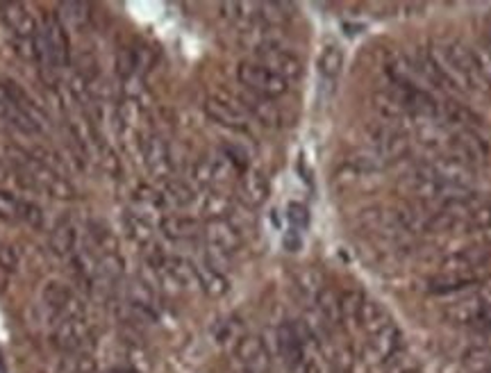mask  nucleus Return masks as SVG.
<instances>
[{
    "label": "nucleus",
    "instance_id": "8fccbe9b",
    "mask_svg": "<svg viewBox=\"0 0 491 373\" xmlns=\"http://www.w3.org/2000/svg\"><path fill=\"white\" fill-rule=\"evenodd\" d=\"M287 217H290L291 226L299 228V231L308 228V223H309L308 208H305V205H300V203H291L290 210H287Z\"/></svg>",
    "mask_w": 491,
    "mask_h": 373
},
{
    "label": "nucleus",
    "instance_id": "dca6fc26",
    "mask_svg": "<svg viewBox=\"0 0 491 373\" xmlns=\"http://www.w3.org/2000/svg\"><path fill=\"white\" fill-rule=\"evenodd\" d=\"M239 105L246 110V114L258 119L260 123L267 125V128H278V125L282 123L280 110H278V105L271 101V98H264L253 92H246L243 96H239Z\"/></svg>",
    "mask_w": 491,
    "mask_h": 373
},
{
    "label": "nucleus",
    "instance_id": "79ce46f5",
    "mask_svg": "<svg viewBox=\"0 0 491 373\" xmlns=\"http://www.w3.org/2000/svg\"><path fill=\"white\" fill-rule=\"evenodd\" d=\"M441 119H446L448 123H457V125H471L476 123V116L471 114V112L466 110L464 105H459V103L455 101H444L441 103Z\"/></svg>",
    "mask_w": 491,
    "mask_h": 373
},
{
    "label": "nucleus",
    "instance_id": "c03bdc74",
    "mask_svg": "<svg viewBox=\"0 0 491 373\" xmlns=\"http://www.w3.org/2000/svg\"><path fill=\"white\" fill-rule=\"evenodd\" d=\"M339 300H341V312H344V319H353V321H358V314L364 303V296L359 294V291L349 290V291H344V294H339Z\"/></svg>",
    "mask_w": 491,
    "mask_h": 373
},
{
    "label": "nucleus",
    "instance_id": "423d86ee",
    "mask_svg": "<svg viewBox=\"0 0 491 373\" xmlns=\"http://www.w3.org/2000/svg\"><path fill=\"white\" fill-rule=\"evenodd\" d=\"M89 326L87 319H60L53 326V346L62 353L75 355L84 350L89 341Z\"/></svg>",
    "mask_w": 491,
    "mask_h": 373
},
{
    "label": "nucleus",
    "instance_id": "37998d69",
    "mask_svg": "<svg viewBox=\"0 0 491 373\" xmlns=\"http://www.w3.org/2000/svg\"><path fill=\"white\" fill-rule=\"evenodd\" d=\"M19 221L28 223V226L34 228V231H42L44 228V210L39 208L37 203H33V201H21Z\"/></svg>",
    "mask_w": 491,
    "mask_h": 373
},
{
    "label": "nucleus",
    "instance_id": "20e7f679",
    "mask_svg": "<svg viewBox=\"0 0 491 373\" xmlns=\"http://www.w3.org/2000/svg\"><path fill=\"white\" fill-rule=\"evenodd\" d=\"M205 114L210 116L214 123L223 125V128L237 130V133H249L250 116L246 114L241 105L232 98L223 96V93H211L205 98Z\"/></svg>",
    "mask_w": 491,
    "mask_h": 373
},
{
    "label": "nucleus",
    "instance_id": "a19ab883",
    "mask_svg": "<svg viewBox=\"0 0 491 373\" xmlns=\"http://www.w3.org/2000/svg\"><path fill=\"white\" fill-rule=\"evenodd\" d=\"M464 231L466 232H486L491 231V203H482L480 208L473 210L466 219H464Z\"/></svg>",
    "mask_w": 491,
    "mask_h": 373
},
{
    "label": "nucleus",
    "instance_id": "2eb2a0df",
    "mask_svg": "<svg viewBox=\"0 0 491 373\" xmlns=\"http://www.w3.org/2000/svg\"><path fill=\"white\" fill-rule=\"evenodd\" d=\"M143 164L151 171L155 178L169 180L171 171H173V162H171V151L169 143L162 137H148L142 146Z\"/></svg>",
    "mask_w": 491,
    "mask_h": 373
},
{
    "label": "nucleus",
    "instance_id": "9d476101",
    "mask_svg": "<svg viewBox=\"0 0 491 373\" xmlns=\"http://www.w3.org/2000/svg\"><path fill=\"white\" fill-rule=\"evenodd\" d=\"M202 235H205L207 246L230 255V258L241 249V232L230 219H207V223L202 226Z\"/></svg>",
    "mask_w": 491,
    "mask_h": 373
},
{
    "label": "nucleus",
    "instance_id": "2f4dec72",
    "mask_svg": "<svg viewBox=\"0 0 491 373\" xmlns=\"http://www.w3.org/2000/svg\"><path fill=\"white\" fill-rule=\"evenodd\" d=\"M344 69V51L337 44H326L319 55V74L328 80H335Z\"/></svg>",
    "mask_w": 491,
    "mask_h": 373
},
{
    "label": "nucleus",
    "instance_id": "c85d7f7f",
    "mask_svg": "<svg viewBox=\"0 0 491 373\" xmlns=\"http://www.w3.org/2000/svg\"><path fill=\"white\" fill-rule=\"evenodd\" d=\"M317 308H319V314H321L323 323H326L328 328L341 326V321H344V312H341V300L337 291H332L330 287H323L321 294L317 296Z\"/></svg>",
    "mask_w": 491,
    "mask_h": 373
},
{
    "label": "nucleus",
    "instance_id": "f3484780",
    "mask_svg": "<svg viewBox=\"0 0 491 373\" xmlns=\"http://www.w3.org/2000/svg\"><path fill=\"white\" fill-rule=\"evenodd\" d=\"M239 199L246 208H260L269 199V182L260 171L246 169L239 178Z\"/></svg>",
    "mask_w": 491,
    "mask_h": 373
},
{
    "label": "nucleus",
    "instance_id": "f8f14e48",
    "mask_svg": "<svg viewBox=\"0 0 491 373\" xmlns=\"http://www.w3.org/2000/svg\"><path fill=\"white\" fill-rule=\"evenodd\" d=\"M0 21L16 39H34L39 33L37 19L24 3H0Z\"/></svg>",
    "mask_w": 491,
    "mask_h": 373
},
{
    "label": "nucleus",
    "instance_id": "c756f323",
    "mask_svg": "<svg viewBox=\"0 0 491 373\" xmlns=\"http://www.w3.org/2000/svg\"><path fill=\"white\" fill-rule=\"evenodd\" d=\"M221 12L228 21L239 25V30H246L258 24V3H223Z\"/></svg>",
    "mask_w": 491,
    "mask_h": 373
},
{
    "label": "nucleus",
    "instance_id": "ea45409f",
    "mask_svg": "<svg viewBox=\"0 0 491 373\" xmlns=\"http://www.w3.org/2000/svg\"><path fill=\"white\" fill-rule=\"evenodd\" d=\"M201 210H202V214H207L210 219H225V214L232 212L234 205H232V201H230L225 194H221V191H210V194L202 199Z\"/></svg>",
    "mask_w": 491,
    "mask_h": 373
},
{
    "label": "nucleus",
    "instance_id": "c9c22d12",
    "mask_svg": "<svg viewBox=\"0 0 491 373\" xmlns=\"http://www.w3.org/2000/svg\"><path fill=\"white\" fill-rule=\"evenodd\" d=\"M89 5L84 3H62L57 19L64 24L66 30H83L89 24Z\"/></svg>",
    "mask_w": 491,
    "mask_h": 373
},
{
    "label": "nucleus",
    "instance_id": "5701e85b",
    "mask_svg": "<svg viewBox=\"0 0 491 373\" xmlns=\"http://www.w3.org/2000/svg\"><path fill=\"white\" fill-rule=\"evenodd\" d=\"M387 75H389V80L394 83V87L398 89L421 87V84H418V78H421V75L414 69L412 60H408V57L403 55H396L387 62Z\"/></svg>",
    "mask_w": 491,
    "mask_h": 373
},
{
    "label": "nucleus",
    "instance_id": "39448f33",
    "mask_svg": "<svg viewBox=\"0 0 491 373\" xmlns=\"http://www.w3.org/2000/svg\"><path fill=\"white\" fill-rule=\"evenodd\" d=\"M373 139V148L385 157L387 164H394V162L403 160L409 152V137L403 130L394 128L391 123H376L368 130Z\"/></svg>",
    "mask_w": 491,
    "mask_h": 373
},
{
    "label": "nucleus",
    "instance_id": "cd10ccee",
    "mask_svg": "<svg viewBox=\"0 0 491 373\" xmlns=\"http://www.w3.org/2000/svg\"><path fill=\"white\" fill-rule=\"evenodd\" d=\"M476 285V278L466 276V273H439L437 278L430 280V291L432 294H457V291L468 290V287Z\"/></svg>",
    "mask_w": 491,
    "mask_h": 373
},
{
    "label": "nucleus",
    "instance_id": "0eeeda50",
    "mask_svg": "<svg viewBox=\"0 0 491 373\" xmlns=\"http://www.w3.org/2000/svg\"><path fill=\"white\" fill-rule=\"evenodd\" d=\"M39 33H42L44 42H46L48 53H51L55 69H64V66H69V62H71L69 30H66L64 24L57 19V15H53V16L48 15L46 19H44V25L39 28Z\"/></svg>",
    "mask_w": 491,
    "mask_h": 373
},
{
    "label": "nucleus",
    "instance_id": "7ed1b4c3",
    "mask_svg": "<svg viewBox=\"0 0 491 373\" xmlns=\"http://www.w3.org/2000/svg\"><path fill=\"white\" fill-rule=\"evenodd\" d=\"M42 300H44V305L51 309V314L55 317V321H60V319H84L87 317V309H84L83 299H80V296L62 280L46 282L42 290Z\"/></svg>",
    "mask_w": 491,
    "mask_h": 373
},
{
    "label": "nucleus",
    "instance_id": "473e14b6",
    "mask_svg": "<svg viewBox=\"0 0 491 373\" xmlns=\"http://www.w3.org/2000/svg\"><path fill=\"white\" fill-rule=\"evenodd\" d=\"M123 228L128 232L130 240L139 246H148L152 241V226L148 219L139 217L137 212H125L123 214Z\"/></svg>",
    "mask_w": 491,
    "mask_h": 373
},
{
    "label": "nucleus",
    "instance_id": "a878e982",
    "mask_svg": "<svg viewBox=\"0 0 491 373\" xmlns=\"http://www.w3.org/2000/svg\"><path fill=\"white\" fill-rule=\"evenodd\" d=\"M398 348H400V332L394 323L371 337V350L373 355H376L378 362H389V359L398 353Z\"/></svg>",
    "mask_w": 491,
    "mask_h": 373
},
{
    "label": "nucleus",
    "instance_id": "6ab92c4d",
    "mask_svg": "<svg viewBox=\"0 0 491 373\" xmlns=\"http://www.w3.org/2000/svg\"><path fill=\"white\" fill-rule=\"evenodd\" d=\"M160 228L162 232H164V237H169V240L173 241L196 240L202 232L201 223L191 217H184V214H166V217H162Z\"/></svg>",
    "mask_w": 491,
    "mask_h": 373
},
{
    "label": "nucleus",
    "instance_id": "864d4df0",
    "mask_svg": "<svg viewBox=\"0 0 491 373\" xmlns=\"http://www.w3.org/2000/svg\"><path fill=\"white\" fill-rule=\"evenodd\" d=\"M400 373H421V371H417V368H408V371H400Z\"/></svg>",
    "mask_w": 491,
    "mask_h": 373
},
{
    "label": "nucleus",
    "instance_id": "bb28decb",
    "mask_svg": "<svg viewBox=\"0 0 491 373\" xmlns=\"http://www.w3.org/2000/svg\"><path fill=\"white\" fill-rule=\"evenodd\" d=\"M89 244L101 255H119V237L101 221H89Z\"/></svg>",
    "mask_w": 491,
    "mask_h": 373
},
{
    "label": "nucleus",
    "instance_id": "f03ea898",
    "mask_svg": "<svg viewBox=\"0 0 491 373\" xmlns=\"http://www.w3.org/2000/svg\"><path fill=\"white\" fill-rule=\"evenodd\" d=\"M491 305V291H473V294L459 296L457 300H450L444 305L441 314L448 323L459 328H477L485 309Z\"/></svg>",
    "mask_w": 491,
    "mask_h": 373
},
{
    "label": "nucleus",
    "instance_id": "412c9836",
    "mask_svg": "<svg viewBox=\"0 0 491 373\" xmlns=\"http://www.w3.org/2000/svg\"><path fill=\"white\" fill-rule=\"evenodd\" d=\"M371 105L373 110H376V114L380 116L382 121H387V123H396V121L409 116L408 107L403 105V101H400V96L396 92L380 89V92H376L371 96Z\"/></svg>",
    "mask_w": 491,
    "mask_h": 373
},
{
    "label": "nucleus",
    "instance_id": "4c0bfd02",
    "mask_svg": "<svg viewBox=\"0 0 491 373\" xmlns=\"http://www.w3.org/2000/svg\"><path fill=\"white\" fill-rule=\"evenodd\" d=\"M290 15L287 7L280 3H258V24L267 25V28H280L287 24Z\"/></svg>",
    "mask_w": 491,
    "mask_h": 373
},
{
    "label": "nucleus",
    "instance_id": "a211bd4d",
    "mask_svg": "<svg viewBox=\"0 0 491 373\" xmlns=\"http://www.w3.org/2000/svg\"><path fill=\"white\" fill-rule=\"evenodd\" d=\"M489 258L491 250H486L485 246H471V249H464L448 255V258L441 262V273H466V276H471L473 269L482 267Z\"/></svg>",
    "mask_w": 491,
    "mask_h": 373
},
{
    "label": "nucleus",
    "instance_id": "49530a36",
    "mask_svg": "<svg viewBox=\"0 0 491 373\" xmlns=\"http://www.w3.org/2000/svg\"><path fill=\"white\" fill-rule=\"evenodd\" d=\"M21 199H16L10 191H0V217L5 221H19Z\"/></svg>",
    "mask_w": 491,
    "mask_h": 373
},
{
    "label": "nucleus",
    "instance_id": "7c9ffc66",
    "mask_svg": "<svg viewBox=\"0 0 491 373\" xmlns=\"http://www.w3.org/2000/svg\"><path fill=\"white\" fill-rule=\"evenodd\" d=\"M134 203H137V208H139L137 214L143 219H148V214H157L166 208L164 194L152 190V187H146V184L134 191Z\"/></svg>",
    "mask_w": 491,
    "mask_h": 373
},
{
    "label": "nucleus",
    "instance_id": "f704fd0d",
    "mask_svg": "<svg viewBox=\"0 0 491 373\" xmlns=\"http://www.w3.org/2000/svg\"><path fill=\"white\" fill-rule=\"evenodd\" d=\"M417 137L430 151H439L444 146V142H448L450 137H446L444 128L437 123V119H421L417 125Z\"/></svg>",
    "mask_w": 491,
    "mask_h": 373
},
{
    "label": "nucleus",
    "instance_id": "72a5a7b5",
    "mask_svg": "<svg viewBox=\"0 0 491 373\" xmlns=\"http://www.w3.org/2000/svg\"><path fill=\"white\" fill-rule=\"evenodd\" d=\"M296 280V290L305 296V299H314L323 291V276L319 269L314 267H303L299 273L294 276Z\"/></svg>",
    "mask_w": 491,
    "mask_h": 373
},
{
    "label": "nucleus",
    "instance_id": "603ef678",
    "mask_svg": "<svg viewBox=\"0 0 491 373\" xmlns=\"http://www.w3.org/2000/svg\"><path fill=\"white\" fill-rule=\"evenodd\" d=\"M485 42H486V46H485V51H486V53H489V55H491V30H489V33H486V37H485Z\"/></svg>",
    "mask_w": 491,
    "mask_h": 373
},
{
    "label": "nucleus",
    "instance_id": "e433bc0d",
    "mask_svg": "<svg viewBox=\"0 0 491 373\" xmlns=\"http://www.w3.org/2000/svg\"><path fill=\"white\" fill-rule=\"evenodd\" d=\"M162 194H164V201L169 205H175V208H187V205L193 203V190L182 180H164V187H162Z\"/></svg>",
    "mask_w": 491,
    "mask_h": 373
},
{
    "label": "nucleus",
    "instance_id": "b1692460",
    "mask_svg": "<svg viewBox=\"0 0 491 373\" xmlns=\"http://www.w3.org/2000/svg\"><path fill=\"white\" fill-rule=\"evenodd\" d=\"M358 323L373 337L376 332L385 330L387 326H391V319L380 303H376V300H371V299H364L362 308H359V314H358Z\"/></svg>",
    "mask_w": 491,
    "mask_h": 373
},
{
    "label": "nucleus",
    "instance_id": "393cba45",
    "mask_svg": "<svg viewBox=\"0 0 491 373\" xmlns=\"http://www.w3.org/2000/svg\"><path fill=\"white\" fill-rule=\"evenodd\" d=\"M193 269H196V282L201 285V290L205 291L207 296H211V299H221V296L228 294L230 285H228V278H225V273L207 267L205 262L193 264Z\"/></svg>",
    "mask_w": 491,
    "mask_h": 373
},
{
    "label": "nucleus",
    "instance_id": "aec40b11",
    "mask_svg": "<svg viewBox=\"0 0 491 373\" xmlns=\"http://www.w3.org/2000/svg\"><path fill=\"white\" fill-rule=\"evenodd\" d=\"M48 246H51L53 255H57V258H74V253L78 250V231H75L71 219L57 221V226L51 232V240H48Z\"/></svg>",
    "mask_w": 491,
    "mask_h": 373
},
{
    "label": "nucleus",
    "instance_id": "a18cd8bd",
    "mask_svg": "<svg viewBox=\"0 0 491 373\" xmlns=\"http://www.w3.org/2000/svg\"><path fill=\"white\" fill-rule=\"evenodd\" d=\"M69 93L75 98L78 103H83V105H89L92 103V89H89V83L83 78L80 74H71L69 78Z\"/></svg>",
    "mask_w": 491,
    "mask_h": 373
},
{
    "label": "nucleus",
    "instance_id": "ddd939ff",
    "mask_svg": "<svg viewBox=\"0 0 491 373\" xmlns=\"http://www.w3.org/2000/svg\"><path fill=\"white\" fill-rule=\"evenodd\" d=\"M432 169H435L437 178H439L441 184L446 187H462V190H471L473 180H476V173H473V166L464 164L462 160L453 155L437 157L435 162H430Z\"/></svg>",
    "mask_w": 491,
    "mask_h": 373
},
{
    "label": "nucleus",
    "instance_id": "1a4fd4ad",
    "mask_svg": "<svg viewBox=\"0 0 491 373\" xmlns=\"http://www.w3.org/2000/svg\"><path fill=\"white\" fill-rule=\"evenodd\" d=\"M448 148L453 151V157H457V160H462L464 164L468 166L485 164L486 155H489V148H486L485 139L477 137V134L468 128H459L457 133L450 134Z\"/></svg>",
    "mask_w": 491,
    "mask_h": 373
},
{
    "label": "nucleus",
    "instance_id": "4be33fe9",
    "mask_svg": "<svg viewBox=\"0 0 491 373\" xmlns=\"http://www.w3.org/2000/svg\"><path fill=\"white\" fill-rule=\"evenodd\" d=\"M346 164L350 166L353 171H358V173H380V171H385L387 162L385 157L380 155V152L376 151V148H355V151L349 152V157H346Z\"/></svg>",
    "mask_w": 491,
    "mask_h": 373
},
{
    "label": "nucleus",
    "instance_id": "09e8293b",
    "mask_svg": "<svg viewBox=\"0 0 491 373\" xmlns=\"http://www.w3.org/2000/svg\"><path fill=\"white\" fill-rule=\"evenodd\" d=\"M19 269V253L15 246L0 244V271L15 273Z\"/></svg>",
    "mask_w": 491,
    "mask_h": 373
},
{
    "label": "nucleus",
    "instance_id": "9b49d317",
    "mask_svg": "<svg viewBox=\"0 0 491 373\" xmlns=\"http://www.w3.org/2000/svg\"><path fill=\"white\" fill-rule=\"evenodd\" d=\"M234 358L239 359L241 368L253 373H267L271 367V355H269L267 346L260 337L243 335L237 339L234 346Z\"/></svg>",
    "mask_w": 491,
    "mask_h": 373
},
{
    "label": "nucleus",
    "instance_id": "6e6552de",
    "mask_svg": "<svg viewBox=\"0 0 491 373\" xmlns=\"http://www.w3.org/2000/svg\"><path fill=\"white\" fill-rule=\"evenodd\" d=\"M255 53V62L264 64L267 69H271L273 74L280 75L282 80H299L303 75V62L294 55L291 51H287L285 46H273V48H260Z\"/></svg>",
    "mask_w": 491,
    "mask_h": 373
},
{
    "label": "nucleus",
    "instance_id": "4468645a",
    "mask_svg": "<svg viewBox=\"0 0 491 373\" xmlns=\"http://www.w3.org/2000/svg\"><path fill=\"white\" fill-rule=\"evenodd\" d=\"M405 182H408L409 191H412L421 203L439 201L441 182H439V178H437L430 162H421V164L414 166V169L408 173V178H405Z\"/></svg>",
    "mask_w": 491,
    "mask_h": 373
},
{
    "label": "nucleus",
    "instance_id": "3c124183",
    "mask_svg": "<svg viewBox=\"0 0 491 373\" xmlns=\"http://www.w3.org/2000/svg\"><path fill=\"white\" fill-rule=\"evenodd\" d=\"M3 180H7V169H5V164L0 162V182H3Z\"/></svg>",
    "mask_w": 491,
    "mask_h": 373
},
{
    "label": "nucleus",
    "instance_id": "58836bf2",
    "mask_svg": "<svg viewBox=\"0 0 491 373\" xmlns=\"http://www.w3.org/2000/svg\"><path fill=\"white\" fill-rule=\"evenodd\" d=\"M468 373H491V346H476L462 358Z\"/></svg>",
    "mask_w": 491,
    "mask_h": 373
},
{
    "label": "nucleus",
    "instance_id": "f257e3e1",
    "mask_svg": "<svg viewBox=\"0 0 491 373\" xmlns=\"http://www.w3.org/2000/svg\"><path fill=\"white\" fill-rule=\"evenodd\" d=\"M237 78L239 83L246 87V92H253L258 96L264 98H280L290 92V83L282 80L280 75L273 74L271 69H267L264 64L255 60H243L237 66Z\"/></svg>",
    "mask_w": 491,
    "mask_h": 373
},
{
    "label": "nucleus",
    "instance_id": "de8ad7c7",
    "mask_svg": "<svg viewBox=\"0 0 491 373\" xmlns=\"http://www.w3.org/2000/svg\"><path fill=\"white\" fill-rule=\"evenodd\" d=\"M98 157H101V169L105 171L107 175H112V178H119L121 175V160L116 157V152L112 151L110 146H101L98 148Z\"/></svg>",
    "mask_w": 491,
    "mask_h": 373
}]
</instances>
